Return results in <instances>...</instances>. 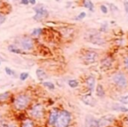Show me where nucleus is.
Segmentation results:
<instances>
[{"instance_id":"f257e3e1","label":"nucleus","mask_w":128,"mask_h":127,"mask_svg":"<svg viewBox=\"0 0 128 127\" xmlns=\"http://www.w3.org/2000/svg\"><path fill=\"white\" fill-rule=\"evenodd\" d=\"M31 102L30 96L26 94H18L13 99V107L16 110H25L29 107Z\"/></svg>"},{"instance_id":"f03ea898","label":"nucleus","mask_w":128,"mask_h":127,"mask_svg":"<svg viewBox=\"0 0 128 127\" xmlns=\"http://www.w3.org/2000/svg\"><path fill=\"white\" fill-rule=\"evenodd\" d=\"M71 116L70 113L66 110H61L58 112V116L55 120L54 126V127H68L70 123Z\"/></svg>"},{"instance_id":"7ed1b4c3","label":"nucleus","mask_w":128,"mask_h":127,"mask_svg":"<svg viewBox=\"0 0 128 127\" xmlns=\"http://www.w3.org/2000/svg\"><path fill=\"white\" fill-rule=\"evenodd\" d=\"M16 42L19 45L20 49L23 51H29L33 49V41L29 36H21L17 39Z\"/></svg>"},{"instance_id":"20e7f679","label":"nucleus","mask_w":128,"mask_h":127,"mask_svg":"<svg viewBox=\"0 0 128 127\" xmlns=\"http://www.w3.org/2000/svg\"><path fill=\"white\" fill-rule=\"evenodd\" d=\"M112 82L120 88H126L128 86L126 76L123 73H117L112 75Z\"/></svg>"},{"instance_id":"39448f33","label":"nucleus","mask_w":128,"mask_h":127,"mask_svg":"<svg viewBox=\"0 0 128 127\" xmlns=\"http://www.w3.org/2000/svg\"><path fill=\"white\" fill-rule=\"evenodd\" d=\"M29 115L34 119H40L44 116V107L38 103L31 107L29 109Z\"/></svg>"},{"instance_id":"423d86ee","label":"nucleus","mask_w":128,"mask_h":127,"mask_svg":"<svg viewBox=\"0 0 128 127\" xmlns=\"http://www.w3.org/2000/svg\"><path fill=\"white\" fill-rule=\"evenodd\" d=\"M34 11H35V15L33 16V20L36 21H41L42 20L48 18V12L45 6L43 4H38L36 7H34Z\"/></svg>"},{"instance_id":"0eeeda50","label":"nucleus","mask_w":128,"mask_h":127,"mask_svg":"<svg viewBox=\"0 0 128 127\" xmlns=\"http://www.w3.org/2000/svg\"><path fill=\"white\" fill-rule=\"evenodd\" d=\"M115 120V117L113 115H106L102 117L97 120V127H108L112 125Z\"/></svg>"},{"instance_id":"6e6552de","label":"nucleus","mask_w":128,"mask_h":127,"mask_svg":"<svg viewBox=\"0 0 128 127\" xmlns=\"http://www.w3.org/2000/svg\"><path fill=\"white\" fill-rule=\"evenodd\" d=\"M97 57H98V55L96 51H89L84 54L82 59H83V62L85 65H91V64L96 62Z\"/></svg>"},{"instance_id":"1a4fd4ad","label":"nucleus","mask_w":128,"mask_h":127,"mask_svg":"<svg viewBox=\"0 0 128 127\" xmlns=\"http://www.w3.org/2000/svg\"><path fill=\"white\" fill-rule=\"evenodd\" d=\"M90 41L91 43L96 45H104V39L99 34H90Z\"/></svg>"},{"instance_id":"9d476101","label":"nucleus","mask_w":128,"mask_h":127,"mask_svg":"<svg viewBox=\"0 0 128 127\" xmlns=\"http://www.w3.org/2000/svg\"><path fill=\"white\" fill-rule=\"evenodd\" d=\"M81 100H82V102L85 105H88V106H90V107H94V106H96V100H95L90 95H83Z\"/></svg>"},{"instance_id":"9b49d317","label":"nucleus","mask_w":128,"mask_h":127,"mask_svg":"<svg viewBox=\"0 0 128 127\" xmlns=\"http://www.w3.org/2000/svg\"><path fill=\"white\" fill-rule=\"evenodd\" d=\"M85 126L86 127H97V120L92 116H87L85 118Z\"/></svg>"},{"instance_id":"f8f14e48","label":"nucleus","mask_w":128,"mask_h":127,"mask_svg":"<svg viewBox=\"0 0 128 127\" xmlns=\"http://www.w3.org/2000/svg\"><path fill=\"white\" fill-rule=\"evenodd\" d=\"M58 112L59 111L57 110L56 109H54L51 110L50 115H49V118H48V125L50 126H53L55 123V120L57 118V116H58Z\"/></svg>"},{"instance_id":"ddd939ff","label":"nucleus","mask_w":128,"mask_h":127,"mask_svg":"<svg viewBox=\"0 0 128 127\" xmlns=\"http://www.w3.org/2000/svg\"><path fill=\"white\" fill-rule=\"evenodd\" d=\"M95 83H96V79L93 76H90L86 79V84L87 87H89V89L90 90V92H93L95 87Z\"/></svg>"},{"instance_id":"4468645a","label":"nucleus","mask_w":128,"mask_h":127,"mask_svg":"<svg viewBox=\"0 0 128 127\" xmlns=\"http://www.w3.org/2000/svg\"><path fill=\"white\" fill-rule=\"evenodd\" d=\"M36 75L40 80H44V79H46L48 78V76L46 73V72H45L44 70H42V69H37Z\"/></svg>"},{"instance_id":"2eb2a0df","label":"nucleus","mask_w":128,"mask_h":127,"mask_svg":"<svg viewBox=\"0 0 128 127\" xmlns=\"http://www.w3.org/2000/svg\"><path fill=\"white\" fill-rule=\"evenodd\" d=\"M7 49H8V51H10V52L15 53V54H21V53H23L21 49L17 47L16 45H14V44H10Z\"/></svg>"},{"instance_id":"dca6fc26","label":"nucleus","mask_w":128,"mask_h":127,"mask_svg":"<svg viewBox=\"0 0 128 127\" xmlns=\"http://www.w3.org/2000/svg\"><path fill=\"white\" fill-rule=\"evenodd\" d=\"M20 127H34V123L32 119H24L20 125Z\"/></svg>"},{"instance_id":"f3484780","label":"nucleus","mask_w":128,"mask_h":127,"mask_svg":"<svg viewBox=\"0 0 128 127\" xmlns=\"http://www.w3.org/2000/svg\"><path fill=\"white\" fill-rule=\"evenodd\" d=\"M82 5H83V7L89 9L91 12L94 10V4H93V3L90 0H83L82 1Z\"/></svg>"},{"instance_id":"a211bd4d","label":"nucleus","mask_w":128,"mask_h":127,"mask_svg":"<svg viewBox=\"0 0 128 127\" xmlns=\"http://www.w3.org/2000/svg\"><path fill=\"white\" fill-rule=\"evenodd\" d=\"M101 64H102V66L105 67V68H110V67L112 66V61L110 57H105V58H104L102 60Z\"/></svg>"},{"instance_id":"6ab92c4d","label":"nucleus","mask_w":128,"mask_h":127,"mask_svg":"<svg viewBox=\"0 0 128 127\" xmlns=\"http://www.w3.org/2000/svg\"><path fill=\"white\" fill-rule=\"evenodd\" d=\"M11 96V93L9 91H6V92H4V93L0 94V102H5L7 101Z\"/></svg>"},{"instance_id":"aec40b11","label":"nucleus","mask_w":128,"mask_h":127,"mask_svg":"<svg viewBox=\"0 0 128 127\" xmlns=\"http://www.w3.org/2000/svg\"><path fill=\"white\" fill-rule=\"evenodd\" d=\"M96 95L99 97H103L104 95V87H103L102 85L98 84L96 86Z\"/></svg>"},{"instance_id":"412c9836","label":"nucleus","mask_w":128,"mask_h":127,"mask_svg":"<svg viewBox=\"0 0 128 127\" xmlns=\"http://www.w3.org/2000/svg\"><path fill=\"white\" fill-rule=\"evenodd\" d=\"M78 85H79V83H78V81L76 80V79H70V80L68 81V86H69L70 87H72V88L77 87Z\"/></svg>"},{"instance_id":"4be33fe9","label":"nucleus","mask_w":128,"mask_h":127,"mask_svg":"<svg viewBox=\"0 0 128 127\" xmlns=\"http://www.w3.org/2000/svg\"><path fill=\"white\" fill-rule=\"evenodd\" d=\"M4 71H5V73L7 75H9V76H16V73H15V72H14L12 69H11L10 67H5L4 68Z\"/></svg>"},{"instance_id":"5701e85b","label":"nucleus","mask_w":128,"mask_h":127,"mask_svg":"<svg viewBox=\"0 0 128 127\" xmlns=\"http://www.w3.org/2000/svg\"><path fill=\"white\" fill-rule=\"evenodd\" d=\"M42 33V29L40 27L38 28H34L33 30H32V36H39V35H40Z\"/></svg>"},{"instance_id":"b1692460","label":"nucleus","mask_w":128,"mask_h":127,"mask_svg":"<svg viewBox=\"0 0 128 127\" xmlns=\"http://www.w3.org/2000/svg\"><path fill=\"white\" fill-rule=\"evenodd\" d=\"M43 86L46 87H48V89H50V90H54V85L53 84L52 82H48V81H45L43 82Z\"/></svg>"},{"instance_id":"393cba45","label":"nucleus","mask_w":128,"mask_h":127,"mask_svg":"<svg viewBox=\"0 0 128 127\" xmlns=\"http://www.w3.org/2000/svg\"><path fill=\"white\" fill-rule=\"evenodd\" d=\"M118 101L120 102L123 104H128V95H123V96H120Z\"/></svg>"},{"instance_id":"a878e982","label":"nucleus","mask_w":128,"mask_h":127,"mask_svg":"<svg viewBox=\"0 0 128 127\" xmlns=\"http://www.w3.org/2000/svg\"><path fill=\"white\" fill-rule=\"evenodd\" d=\"M114 109L122 111V112H128V109H126V108L124 107V106H119V105H115Z\"/></svg>"},{"instance_id":"bb28decb","label":"nucleus","mask_w":128,"mask_h":127,"mask_svg":"<svg viewBox=\"0 0 128 127\" xmlns=\"http://www.w3.org/2000/svg\"><path fill=\"white\" fill-rule=\"evenodd\" d=\"M28 76H29V73H20V75H19V79L20 80H22V81H24V80H26V79L28 78Z\"/></svg>"},{"instance_id":"cd10ccee","label":"nucleus","mask_w":128,"mask_h":127,"mask_svg":"<svg viewBox=\"0 0 128 127\" xmlns=\"http://www.w3.org/2000/svg\"><path fill=\"white\" fill-rule=\"evenodd\" d=\"M85 17H86V12H82L80 14H78L77 16L76 17V20H82V19H84Z\"/></svg>"},{"instance_id":"c85d7f7f","label":"nucleus","mask_w":128,"mask_h":127,"mask_svg":"<svg viewBox=\"0 0 128 127\" xmlns=\"http://www.w3.org/2000/svg\"><path fill=\"white\" fill-rule=\"evenodd\" d=\"M108 5L110 6V9L112 12V13H114V12H118V8L113 4H108Z\"/></svg>"},{"instance_id":"c756f323","label":"nucleus","mask_w":128,"mask_h":127,"mask_svg":"<svg viewBox=\"0 0 128 127\" xmlns=\"http://www.w3.org/2000/svg\"><path fill=\"white\" fill-rule=\"evenodd\" d=\"M7 125H8V122L5 119L2 118L0 120V127H7Z\"/></svg>"},{"instance_id":"7c9ffc66","label":"nucleus","mask_w":128,"mask_h":127,"mask_svg":"<svg viewBox=\"0 0 128 127\" xmlns=\"http://www.w3.org/2000/svg\"><path fill=\"white\" fill-rule=\"evenodd\" d=\"M100 10L104 14H106L108 12V8H107L105 5H104V4H102V5L100 6Z\"/></svg>"},{"instance_id":"2f4dec72","label":"nucleus","mask_w":128,"mask_h":127,"mask_svg":"<svg viewBox=\"0 0 128 127\" xmlns=\"http://www.w3.org/2000/svg\"><path fill=\"white\" fill-rule=\"evenodd\" d=\"M124 6H125V12L126 13H128V1L127 0H124Z\"/></svg>"},{"instance_id":"473e14b6","label":"nucleus","mask_w":128,"mask_h":127,"mask_svg":"<svg viewBox=\"0 0 128 127\" xmlns=\"http://www.w3.org/2000/svg\"><path fill=\"white\" fill-rule=\"evenodd\" d=\"M107 24L106 23H104V24H103V25H101V27H100V30L101 31H103V32H105L107 29Z\"/></svg>"},{"instance_id":"72a5a7b5","label":"nucleus","mask_w":128,"mask_h":127,"mask_svg":"<svg viewBox=\"0 0 128 127\" xmlns=\"http://www.w3.org/2000/svg\"><path fill=\"white\" fill-rule=\"evenodd\" d=\"M5 16H4L3 14H0V25L3 24V23L5 21Z\"/></svg>"},{"instance_id":"f704fd0d","label":"nucleus","mask_w":128,"mask_h":127,"mask_svg":"<svg viewBox=\"0 0 128 127\" xmlns=\"http://www.w3.org/2000/svg\"><path fill=\"white\" fill-rule=\"evenodd\" d=\"M124 65H125V67H126V68L128 70V56L125 57V59H124Z\"/></svg>"},{"instance_id":"c9c22d12","label":"nucleus","mask_w":128,"mask_h":127,"mask_svg":"<svg viewBox=\"0 0 128 127\" xmlns=\"http://www.w3.org/2000/svg\"><path fill=\"white\" fill-rule=\"evenodd\" d=\"M7 127H18L17 125L13 122H8V125H7Z\"/></svg>"},{"instance_id":"e433bc0d","label":"nucleus","mask_w":128,"mask_h":127,"mask_svg":"<svg viewBox=\"0 0 128 127\" xmlns=\"http://www.w3.org/2000/svg\"><path fill=\"white\" fill-rule=\"evenodd\" d=\"M20 3L22 4H25V5H27V4H29V1H28V0H21Z\"/></svg>"},{"instance_id":"4c0bfd02","label":"nucleus","mask_w":128,"mask_h":127,"mask_svg":"<svg viewBox=\"0 0 128 127\" xmlns=\"http://www.w3.org/2000/svg\"><path fill=\"white\" fill-rule=\"evenodd\" d=\"M28 1H29V4H36V0H28Z\"/></svg>"},{"instance_id":"58836bf2","label":"nucleus","mask_w":128,"mask_h":127,"mask_svg":"<svg viewBox=\"0 0 128 127\" xmlns=\"http://www.w3.org/2000/svg\"><path fill=\"white\" fill-rule=\"evenodd\" d=\"M56 2H59V1H61V0H55Z\"/></svg>"},{"instance_id":"ea45409f","label":"nucleus","mask_w":128,"mask_h":127,"mask_svg":"<svg viewBox=\"0 0 128 127\" xmlns=\"http://www.w3.org/2000/svg\"><path fill=\"white\" fill-rule=\"evenodd\" d=\"M127 125H128V118H127Z\"/></svg>"},{"instance_id":"a19ab883","label":"nucleus","mask_w":128,"mask_h":127,"mask_svg":"<svg viewBox=\"0 0 128 127\" xmlns=\"http://www.w3.org/2000/svg\"><path fill=\"white\" fill-rule=\"evenodd\" d=\"M1 119H2V118H1V117H0V120H1Z\"/></svg>"},{"instance_id":"79ce46f5","label":"nucleus","mask_w":128,"mask_h":127,"mask_svg":"<svg viewBox=\"0 0 128 127\" xmlns=\"http://www.w3.org/2000/svg\"><path fill=\"white\" fill-rule=\"evenodd\" d=\"M0 65H1V62H0Z\"/></svg>"}]
</instances>
